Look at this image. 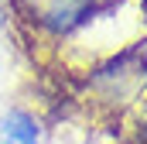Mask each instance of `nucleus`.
<instances>
[{
	"label": "nucleus",
	"mask_w": 147,
	"mask_h": 144,
	"mask_svg": "<svg viewBox=\"0 0 147 144\" xmlns=\"http://www.w3.org/2000/svg\"><path fill=\"white\" fill-rule=\"evenodd\" d=\"M123 0H7V14L34 45H65Z\"/></svg>",
	"instance_id": "f257e3e1"
},
{
	"label": "nucleus",
	"mask_w": 147,
	"mask_h": 144,
	"mask_svg": "<svg viewBox=\"0 0 147 144\" xmlns=\"http://www.w3.org/2000/svg\"><path fill=\"white\" fill-rule=\"evenodd\" d=\"M144 82H147V58H140L137 52H127V55H120V58H113L103 69L92 72L96 103H106V107L137 100Z\"/></svg>",
	"instance_id": "f03ea898"
},
{
	"label": "nucleus",
	"mask_w": 147,
	"mask_h": 144,
	"mask_svg": "<svg viewBox=\"0 0 147 144\" xmlns=\"http://www.w3.org/2000/svg\"><path fill=\"white\" fill-rule=\"evenodd\" d=\"M45 124L28 107H7L0 113V144H41Z\"/></svg>",
	"instance_id": "7ed1b4c3"
},
{
	"label": "nucleus",
	"mask_w": 147,
	"mask_h": 144,
	"mask_svg": "<svg viewBox=\"0 0 147 144\" xmlns=\"http://www.w3.org/2000/svg\"><path fill=\"white\" fill-rule=\"evenodd\" d=\"M140 14H144V24H147V0H140Z\"/></svg>",
	"instance_id": "20e7f679"
},
{
	"label": "nucleus",
	"mask_w": 147,
	"mask_h": 144,
	"mask_svg": "<svg viewBox=\"0 0 147 144\" xmlns=\"http://www.w3.org/2000/svg\"><path fill=\"white\" fill-rule=\"evenodd\" d=\"M0 69H3V55H0Z\"/></svg>",
	"instance_id": "39448f33"
}]
</instances>
